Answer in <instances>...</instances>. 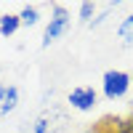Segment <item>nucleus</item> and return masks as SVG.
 Returning a JSON list of instances; mask_svg holds the SVG:
<instances>
[{"label":"nucleus","mask_w":133,"mask_h":133,"mask_svg":"<svg viewBox=\"0 0 133 133\" xmlns=\"http://www.w3.org/2000/svg\"><path fill=\"white\" fill-rule=\"evenodd\" d=\"M133 85V77L123 69H109L104 72V80H101V88H104V96L107 98H123Z\"/></svg>","instance_id":"nucleus-1"},{"label":"nucleus","mask_w":133,"mask_h":133,"mask_svg":"<svg viewBox=\"0 0 133 133\" xmlns=\"http://www.w3.org/2000/svg\"><path fill=\"white\" fill-rule=\"evenodd\" d=\"M69 29V14H66V8L64 5H53V19L48 21V27H45V32H43V45H51V43H56L64 32Z\"/></svg>","instance_id":"nucleus-2"},{"label":"nucleus","mask_w":133,"mask_h":133,"mask_svg":"<svg viewBox=\"0 0 133 133\" xmlns=\"http://www.w3.org/2000/svg\"><path fill=\"white\" fill-rule=\"evenodd\" d=\"M91 130L93 133H133V115H104Z\"/></svg>","instance_id":"nucleus-3"},{"label":"nucleus","mask_w":133,"mask_h":133,"mask_svg":"<svg viewBox=\"0 0 133 133\" xmlns=\"http://www.w3.org/2000/svg\"><path fill=\"white\" fill-rule=\"evenodd\" d=\"M69 107L77 109V112H88V109H93L96 101H98V93L93 91L91 85H80V88H75V91L69 93Z\"/></svg>","instance_id":"nucleus-4"},{"label":"nucleus","mask_w":133,"mask_h":133,"mask_svg":"<svg viewBox=\"0 0 133 133\" xmlns=\"http://www.w3.org/2000/svg\"><path fill=\"white\" fill-rule=\"evenodd\" d=\"M16 104H19V91L14 85H3V91H0V117L11 115L16 109Z\"/></svg>","instance_id":"nucleus-5"},{"label":"nucleus","mask_w":133,"mask_h":133,"mask_svg":"<svg viewBox=\"0 0 133 133\" xmlns=\"http://www.w3.org/2000/svg\"><path fill=\"white\" fill-rule=\"evenodd\" d=\"M19 27H21V19H19L16 14H5V16H0V35H3V37H11Z\"/></svg>","instance_id":"nucleus-6"},{"label":"nucleus","mask_w":133,"mask_h":133,"mask_svg":"<svg viewBox=\"0 0 133 133\" xmlns=\"http://www.w3.org/2000/svg\"><path fill=\"white\" fill-rule=\"evenodd\" d=\"M117 35L123 37V43H133V16H128V19L123 21V24H120Z\"/></svg>","instance_id":"nucleus-7"},{"label":"nucleus","mask_w":133,"mask_h":133,"mask_svg":"<svg viewBox=\"0 0 133 133\" xmlns=\"http://www.w3.org/2000/svg\"><path fill=\"white\" fill-rule=\"evenodd\" d=\"M19 19H21V24H24V27H32V24H37L40 14H37V8H29V5H27V8L19 14Z\"/></svg>","instance_id":"nucleus-8"},{"label":"nucleus","mask_w":133,"mask_h":133,"mask_svg":"<svg viewBox=\"0 0 133 133\" xmlns=\"http://www.w3.org/2000/svg\"><path fill=\"white\" fill-rule=\"evenodd\" d=\"M93 11H96V5H93V3H83V5H80V19H83V21H88V19L93 16Z\"/></svg>","instance_id":"nucleus-9"},{"label":"nucleus","mask_w":133,"mask_h":133,"mask_svg":"<svg viewBox=\"0 0 133 133\" xmlns=\"http://www.w3.org/2000/svg\"><path fill=\"white\" fill-rule=\"evenodd\" d=\"M0 91H3V85H0Z\"/></svg>","instance_id":"nucleus-10"}]
</instances>
